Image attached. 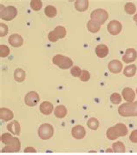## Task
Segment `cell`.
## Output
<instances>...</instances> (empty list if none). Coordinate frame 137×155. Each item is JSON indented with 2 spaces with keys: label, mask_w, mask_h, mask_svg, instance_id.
<instances>
[{
  "label": "cell",
  "mask_w": 137,
  "mask_h": 155,
  "mask_svg": "<svg viewBox=\"0 0 137 155\" xmlns=\"http://www.w3.org/2000/svg\"><path fill=\"white\" fill-rule=\"evenodd\" d=\"M53 134H54V128L50 124L48 123L43 124L38 128V136L43 140H49L53 136Z\"/></svg>",
  "instance_id": "277c9868"
},
{
  "label": "cell",
  "mask_w": 137,
  "mask_h": 155,
  "mask_svg": "<svg viewBox=\"0 0 137 155\" xmlns=\"http://www.w3.org/2000/svg\"><path fill=\"white\" fill-rule=\"evenodd\" d=\"M54 114L58 119H63L67 115V108L64 106H56L54 110Z\"/></svg>",
  "instance_id": "44dd1931"
},
{
  "label": "cell",
  "mask_w": 137,
  "mask_h": 155,
  "mask_svg": "<svg viewBox=\"0 0 137 155\" xmlns=\"http://www.w3.org/2000/svg\"><path fill=\"white\" fill-rule=\"evenodd\" d=\"M40 112L44 115H49L53 112V105L49 102V101H44L40 105Z\"/></svg>",
  "instance_id": "ac0fdd59"
},
{
  "label": "cell",
  "mask_w": 137,
  "mask_h": 155,
  "mask_svg": "<svg viewBox=\"0 0 137 155\" xmlns=\"http://www.w3.org/2000/svg\"><path fill=\"white\" fill-rule=\"evenodd\" d=\"M24 153H37V150L35 148L31 147H28L24 150Z\"/></svg>",
  "instance_id": "8d00e7d4"
},
{
  "label": "cell",
  "mask_w": 137,
  "mask_h": 155,
  "mask_svg": "<svg viewBox=\"0 0 137 155\" xmlns=\"http://www.w3.org/2000/svg\"><path fill=\"white\" fill-rule=\"evenodd\" d=\"M129 140L133 143H137V130H134L129 136Z\"/></svg>",
  "instance_id": "d590c367"
},
{
  "label": "cell",
  "mask_w": 137,
  "mask_h": 155,
  "mask_svg": "<svg viewBox=\"0 0 137 155\" xmlns=\"http://www.w3.org/2000/svg\"><path fill=\"white\" fill-rule=\"evenodd\" d=\"M108 31L110 34L116 36L118 35L121 31H122V29H123V25L122 24L117 20H112L111 22L109 23L108 25Z\"/></svg>",
  "instance_id": "30bf717a"
},
{
  "label": "cell",
  "mask_w": 137,
  "mask_h": 155,
  "mask_svg": "<svg viewBox=\"0 0 137 155\" xmlns=\"http://www.w3.org/2000/svg\"><path fill=\"white\" fill-rule=\"evenodd\" d=\"M7 130L11 134H14V135H19V134H20V124L18 121L13 120L7 125Z\"/></svg>",
  "instance_id": "9a60e30c"
},
{
  "label": "cell",
  "mask_w": 137,
  "mask_h": 155,
  "mask_svg": "<svg viewBox=\"0 0 137 155\" xmlns=\"http://www.w3.org/2000/svg\"><path fill=\"white\" fill-rule=\"evenodd\" d=\"M124 10L128 14L133 15L136 12V7H135V4H133V3H127L124 6Z\"/></svg>",
  "instance_id": "f1b7e54d"
},
{
  "label": "cell",
  "mask_w": 137,
  "mask_h": 155,
  "mask_svg": "<svg viewBox=\"0 0 137 155\" xmlns=\"http://www.w3.org/2000/svg\"><path fill=\"white\" fill-rule=\"evenodd\" d=\"M110 101L114 104V105H119L121 102H122V97L119 93H113L111 96H110Z\"/></svg>",
  "instance_id": "4dcf8cb0"
},
{
  "label": "cell",
  "mask_w": 137,
  "mask_h": 155,
  "mask_svg": "<svg viewBox=\"0 0 137 155\" xmlns=\"http://www.w3.org/2000/svg\"><path fill=\"white\" fill-rule=\"evenodd\" d=\"M108 68L112 73H120L123 71V64L118 59H114L109 63Z\"/></svg>",
  "instance_id": "4fadbf2b"
},
{
  "label": "cell",
  "mask_w": 137,
  "mask_h": 155,
  "mask_svg": "<svg viewBox=\"0 0 137 155\" xmlns=\"http://www.w3.org/2000/svg\"><path fill=\"white\" fill-rule=\"evenodd\" d=\"M134 21L135 22V23H136V25H137V13L135 14V16H134Z\"/></svg>",
  "instance_id": "74e56055"
},
{
  "label": "cell",
  "mask_w": 137,
  "mask_h": 155,
  "mask_svg": "<svg viewBox=\"0 0 137 155\" xmlns=\"http://www.w3.org/2000/svg\"><path fill=\"white\" fill-rule=\"evenodd\" d=\"M20 140L18 138L15 137L13 141L9 144L8 146L5 147L1 150L2 153H18L20 151Z\"/></svg>",
  "instance_id": "ba28073f"
},
{
  "label": "cell",
  "mask_w": 137,
  "mask_h": 155,
  "mask_svg": "<svg viewBox=\"0 0 137 155\" xmlns=\"http://www.w3.org/2000/svg\"><path fill=\"white\" fill-rule=\"evenodd\" d=\"M89 7L88 0H76L75 2V8L78 12H85Z\"/></svg>",
  "instance_id": "ffe728a7"
},
{
  "label": "cell",
  "mask_w": 137,
  "mask_h": 155,
  "mask_svg": "<svg viewBox=\"0 0 137 155\" xmlns=\"http://www.w3.org/2000/svg\"><path fill=\"white\" fill-rule=\"evenodd\" d=\"M9 54H10V48L7 45H0V57L5 58V57L9 56Z\"/></svg>",
  "instance_id": "1f68e13d"
},
{
  "label": "cell",
  "mask_w": 137,
  "mask_h": 155,
  "mask_svg": "<svg viewBox=\"0 0 137 155\" xmlns=\"http://www.w3.org/2000/svg\"><path fill=\"white\" fill-rule=\"evenodd\" d=\"M87 126H88L89 129L96 131L99 127V121L96 120V118H90L87 122Z\"/></svg>",
  "instance_id": "83f0119b"
},
{
  "label": "cell",
  "mask_w": 137,
  "mask_h": 155,
  "mask_svg": "<svg viewBox=\"0 0 137 155\" xmlns=\"http://www.w3.org/2000/svg\"><path fill=\"white\" fill-rule=\"evenodd\" d=\"M106 152H112V150H110V149H108V150H107Z\"/></svg>",
  "instance_id": "f35d334b"
},
{
  "label": "cell",
  "mask_w": 137,
  "mask_h": 155,
  "mask_svg": "<svg viewBox=\"0 0 137 155\" xmlns=\"http://www.w3.org/2000/svg\"><path fill=\"white\" fill-rule=\"evenodd\" d=\"M9 43L13 47H20L24 43V39L19 34H12L9 38Z\"/></svg>",
  "instance_id": "2e32d148"
},
{
  "label": "cell",
  "mask_w": 137,
  "mask_h": 155,
  "mask_svg": "<svg viewBox=\"0 0 137 155\" xmlns=\"http://www.w3.org/2000/svg\"><path fill=\"white\" fill-rule=\"evenodd\" d=\"M137 58V51L134 48H129L126 50L125 54L123 56V61L124 63L129 64L135 61Z\"/></svg>",
  "instance_id": "8fae6325"
},
{
  "label": "cell",
  "mask_w": 137,
  "mask_h": 155,
  "mask_svg": "<svg viewBox=\"0 0 137 155\" xmlns=\"http://www.w3.org/2000/svg\"><path fill=\"white\" fill-rule=\"evenodd\" d=\"M71 134H72V137L76 139V140H82L86 135V131H85V128L82 126L77 125V126H75L72 128Z\"/></svg>",
  "instance_id": "7c38bea8"
},
{
  "label": "cell",
  "mask_w": 137,
  "mask_h": 155,
  "mask_svg": "<svg viewBox=\"0 0 137 155\" xmlns=\"http://www.w3.org/2000/svg\"><path fill=\"white\" fill-rule=\"evenodd\" d=\"M112 148H113V151L115 153H124L125 152V146L123 142L121 141H118L116 142L112 145Z\"/></svg>",
  "instance_id": "4316f807"
},
{
  "label": "cell",
  "mask_w": 137,
  "mask_h": 155,
  "mask_svg": "<svg viewBox=\"0 0 137 155\" xmlns=\"http://www.w3.org/2000/svg\"><path fill=\"white\" fill-rule=\"evenodd\" d=\"M136 71V65H135V64H130V65H128V66H126V67L124 68L123 74L126 77L131 78L135 75Z\"/></svg>",
  "instance_id": "cb8c5ba5"
},
{
  "label": "cell",
  "mask_w": 137,
  "mask_h": 155,
  "mask_svg": "<svg viewBox=\"0 0 137 155\" xmlns=\"http://www.w3.org/2000/svg\"><path fill=\"white\" fill-rule=\"evenodd\" d=\"M18 14V10L14 6H8L5 7L3 10H1L0 12V17L3 20L5 21H11L13 18H16V16Z\"/></svg>",
  "instance_id": "52a82bcc"
},
{
  "label": "cell",
  "mask_w": 137,
  "mask_h": 155,
  "mask_svg": "<svg viewBox=\"0 0 137 155\" xmlns=\"http://www.w3.org/2000/svg\"><path fill=\"white\" fill-rule=\"evenodd\" d=\"M109 47L105 45H98L96 47V54L99 58H105L109 54Z\"/></svg>",
  "instance_id": "e0dca14e"
},
{
  "label": "cell",
  "mask_w": 137,
  "mask_h": 155,
  "mask_svg": "<svg viewBox=\"0 0 137 155\" xmlns=\"http://www.w3.org/2000/svg\"><path fill=\"white\" fill-rule=\"evenodd\" d=\"M128 134V127L123 123H118L107 130L106 136L110 140H116L119 137L126 136Z\"/></svg>",
  "instance_id": "6da1fadb"
},
{
  "label": "cell",
  "mask_w": 137,
  "mask_h": 155,
  "mask_svg": "<svg viewBox=\"0 0 137 155\" xmlns=\"http://www.w3.org/2000/svg\"><path fill=\"white\" fill-rule=\"evenodd\" d=\"M13 113L8 108H1L0 109V119L5 121H10L13 119Z\"/></svg>",
  "instance_id": "d6986e66"
},
{
  "label": "cell",
  "mask_w": 137,
  "mask_h": 155,
  "mask_svg": "<svg viewBox=\"0 0 137 155\" xmlns=\"http://www.w3.org/2000/svg\"><path fill=\"white\" fill-rule=\"evenodd\" d=\"M52 62L56 66H58L59 68L64 69V70L72 67V65H73V61L68 57L60 55V54H57V55L53 57Z\"/></svg>",
  "instance_id": "3957f363"
},
{
  "label": "cell",
  "mask_w": 137,
  "mask_h": 155,
  "mask_svg": "<svg viewBox=\"0 0 137 155\" xmlns=\"http://www.w3.org/2000/svg\"><path fill=\"white\" fill-rule=\"evenodd\" d=\"M30 7L34 11H40L43 7V3L40 0H32L30 1Z\"/></svg>",
  "instance_id": "f546056e"
},
{
  "label": "cell",
  "mask_w": 137,
  "mask_h": 155,
  "mask_svg": "<svg viewBox=\"0 0 137 155\" xmlns=\"http://www.w3.org/2000/svg\"><path fill=\"white\" fill-rule=\"evenodd\" d=\"M90 18L91 20L97 22L100 25H103L109 18V13L107 12V11L103 9H96L91 12Z\"/></svg>",
  "instance_id": "5b68a950"
},
{
  "label": "cell",
  "mask_w": 137,
  "mask_h": 155,
  "mask_svg": "<svg viewBox=\"0 0 137 155\" xmlns=\"http://www.w3.org/2000/svg\"><path fill=\"white\" fill-rule=\"evenodd\" d=\"M118 113L123 117H135L137 116V101L132 103H124L119 106Z\"/></svg>",
  "instance_id": "7a4b0ae2"
},
{
  "label": "cell",
  "mask_w": 137,
  "mask_h": 155,
  "mask_svg": "<svg viewBox=\"0 0 137 155\" xmlns=\"http://www.w3.org/2000/svg\"><path fill=\"white\" fill-rule=\"evenodd\" d=\"M136 93H137V89H136Z\"/></svg>",
  "instance_id": "ab89813d"
},
{
  "label": "cell",
  "mask_w": 137,
  "mask_h": 155,
  "mask_svg": "<svg viewBox=\"0 0 137 155\" xmlns=\"http://www.w3.org/2000/svg\"><path fill=\"white\" fill-rule=\"evenodd\" d=\"M40 100L38 93L36 92H30L25 95L24 102L28 106H35Z\"/></svg>",
  "instance_id": "9c48e42d"
},
{
  "label": "cell",
  "mask_w": 137,
  "mask_h": 155,
  "mask_svg": "<svg viewBox=\"0 0 137 155\" xmlns=\"http://www.w3.org/2000/svg\"><path fill=\"white\" fill-rule=\"evenodd\" d=\"M44 13H45V15L48 18H54V17L56 16L57 11H56V9L54 6L48 5V6H46V8L44 9Z\"/></svg>",
  "instance_id": "d4e9b609"
},
{
  "label": "cell",
  "mask_w": 137,
  "mask_h": 155,
  "mask_svg": "<svg viewBox=\"0 0 137 155\" xmlns=\"http://www.w3.org/2000/svg\"><path fill=\"white\" fill-rule=\"evenodd\" d=\"M82 71L78 67V66H73L72 68H71V70H70V73H71V75L73 76V77H79L81 76V74H82Z\"/></svg>",
  "instance_id": "d6a6232c"
},
{
  "label": "cell",
  "mask_w": 137,
  "mask_h": 155,
  "mask_svg": "<svg viewBox=\"0 0 137 155\" xmlns=\"http://www.w3.org/2000/svg\"><path fill=\"white\" fill-rule=\"evenodd\" d=\"M66 29L64 28L63 26H56L54 31H50L49 33L48 38L50 42H56L58 39H61V38H63L65 36H66Z\"/></svg>",
  "instance_id": "8992f818"
},
{
  "label": "cell",
  "mask_w": 137,
  "mask_h": 155,
  "mask_svg": "<svg viewBox=\"0 0 137 155\" xmlns=\"http://www.w3.org/2000/svg\"><path fill=\"white\" fill-rule=\"evenodd\" d=\"M122 94H123V98L128 103L134 102V100L135 99V91L132 88H129V87L124 88L123 90V92H122Z\"/></svg>",
  "instance_id": "5bb4252c"
},
{
  "label": "cell",
  "mask_w": 137,
  "mask_h": 155,
  "mask_svg": "<svg viewBox=\"0 0 137 155\" xmlns=\"http://www.w3.org/2000/svg\"><path fill=\"white\" fill-rule=\"evenodd\" d=\"M8 26H7L5 24H3L1 23L0 24V37H5L7 35L8 33Z\"/></svg>",
  "instance_id": "e575fe53"
},
{
  "label": "cell",
  "mask_w": 137,
  "mask_h": 155,
  "mask_svg": "<svg viewBox=\"0 0 137 155\" xmlns=\"http://www.w3.org/2000/svg\"><path fill=\"white\" fill-rule=\"evenodd\" d=\"M89 78H90V74H89V71L86 70L82 71V74L80 76V79L82 80V82H87V81H89Z\"/></svg>",
  "instance_id": "836d02e7"
},
{
  "label": "cell",
  "mask_w": 137,
  "mask_h": 155,
  "mask_svg": "<svg viewBox=\"0 0 137 155\" xmlns=\"http://www.w3.org/2000/svg\"><path fill=\"white\" fill-rule=\"evenodd\" d=\"M14 138L12 135L11 134H9V133H5V134H3L1 135V141L4 143V144H5L6 146H8L9 144H11L12 141H13Z\"/></svg>",
  "instance_id": "484cf974"
},
{
  "label": "cell",
  "mask_w": 137,
  "mask_h": 155,
  "mask_svg": "<svg viewBox=\"0 0 137 155\" xmlns=\"http://www.w3.org/2000/svg\"><path fill=\"white\" fill-rule=\"evenodd\" d=\"M101 25H100L99 23H97V22L90 19V20L88 22V24H87V28H88V30H89L90 32H92V33H96V32H98V31H100Z\"/></svg>",
  "instance_id": "7402d4cb"
},
{
  "label": "cell",
  "mask_w": 137,
  "mask_h": 155,
  "mask_svg": "<svg viewBox=\"0 0 137 155\" xmlns=\"http://www.w3.org/2000/svg\"><path fill=\"white\" fill-rule=\"evenodd\" d=\"M26 77L25 71L21 69V68H17L14 71V78L17 82H23Z\"/></svg>",
  "instance_id": "603a6c76"
}]
</instances>
